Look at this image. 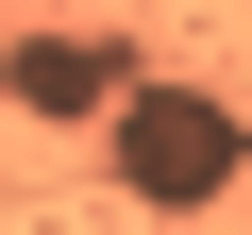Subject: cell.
Instances as JSON below:
<instances>
[{
    "mask_svg": "<svg viewBox=\"0 0 252 235\" xmlns=\"http://www.w3.org/2000/svg\"><path fill=\"white\" fill-rule=\"evenodd\" d=\"M101 168H118V202L202 218V202H235V185H252V118H235L219 84L135 67V84H118V118H101Z\"/></svg>",
    "mask_w": 252,
    "mask_h": 235,
    "instance_id": "cell-1",
    "label": "cell"
},
{
    "mask_svg": "<svg viewBox=\"0 0 252 235\" xmlns=\"http://www.w3.org/2000/svg\"><path fill=\"white\" fill-rule=\"evenodd\" d=\"M118 84H135V51H118V34H17V51H0V101H17L34 135H101Z\"/></svg>",
    "mask_w": 252,
    "mask_h": 235,
    "instance_id": "cell-2",
    "label": "cell"
}]
</instances>
